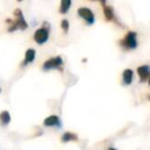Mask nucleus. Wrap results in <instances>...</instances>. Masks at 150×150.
<instances>
[{"label": "nucleus", "mask_w": 150, "mask_h": 150, "mask_svg": "<svg viewBox=\"0 0 150 150\" xmlns=\"http://www.w3.org/2000/svg\"><path fill=\"white\" fill-rule=\"evenodd\" d=\"M71 0H62L60 5V13H67L71 7Z\"/></svg>", "instance_id": "12"}, {"label": "nucleus", "mask_w": 150, "mask_h": 150, "mask_svg": "<svg viewBox=\"0 0 150 150\" xmlns=\"http://www.w3.org/2000/svg\"><path fill=\"white\" fill-rule=\"evenodd\" d=\"M18 1H23V0H18Z\"/></svg>", "instance_id": "17"}, {"label": "nucleus", "mask_w": 150, "mask_h": 150, "mask_svg": "<svg viewBox=\"0 0 150 150\" xmlns=\"http://www.w3.org/2000/svg\"><path fill=\"white\" fill-rule=\"evenodd\" d=\"M134 72L131 69H125L122 72V83L125 86H129L133 81Z\"/></svg>", "instance_id": "8"}, {"label": "nucleus", "mask_w": 150, "mask_h": 150, "mask_svg": "<svg viewBox=\"0 0 150 150\" xmlns=\"http://www.w3.org/2000/svg\"><path fill=\"white\" fill-rule=\"evenodd\" d=\"M109 150H116V149H114V148H109Z\"/></svg>", "instance_id": "16"}, {"label": "nucleus", "mask_w": 150, "mask_h": 150, "mask_svg": "<svg viewBox=\"0 0 150 150\" xmlns=\"http://www.w3.org/2000/svg\"><path fill=\"white\" fill-rule=\"evenodd\" d=\"M48 37H50V26L48 23H44L40 29L36 30L34 33V40L37 42L38 44H43L47 41Z\"/></svg>", "instance_id": "2"}, {"label": "nucleus", "mask_w": 150, "mask_h": 150, "mask_svg": "<svg viewBox=\"0 0 150 150\" xmlns=\"http://www.w3.org/2000/svg\"><path fill=\"white\" fill-rule=\"evenodd\" d=\"M0 122L2 125H7L11 122V114L8 111H2L0 113Z\"/></svg>", "instance_id": "11"}, {"label": "nucleus", "mask_w": 150, "mask_h": 150, "mask_svg": "<svg viewBox=\"0 0 150 150\" xmlns=\"http://www.w3.org/2000/svg\"><path fill=\"white\" fill-rule=\"evenodd\" d=\"M91 1H99L100 3H102L103 6H104V5H106V4H105V3H106V0H91Z\"/></svg>", "instance_id": "15"}, {"label": "nucleus", "mask_w": 150, "mask_h": 150, "mask_svg": "<svg viewBox=\"0 0 150 150\" xmlns=\"http://www.w3.org/2000/svg\"><path fill=\"white\" fill-rule=\"evenodd\" d=\"M35 56H36L35 50H34L33 48H29L25 54V59H24L23 66H26V65L33 62V61L35 60Z\"/></svg>", "instance_id": "10"}, {"label": "nucleus", "mask_w": 150, "mask_h": 150, "mask_svg": "<svg viewBox=\"0 0 150 150\" xmlns=\"http://www.w3.org/2000/svg\"><path fill=\"white\" fill-rule=\"evenodd\" d=\"M78 137L75 134L70 133V132H67L64 135L62 136V141L63 142H70V141H77Z\"/></svg>", "instance_id": "13"}, {"label": "nucleus", "mask_w": 150, "mask_h": 150, "mask_svg": "<svg viewBox=\"0 0 150 150\" xmlns=\"http://www.w3.org/2000/svg\"><path fill=\"white\" fill-rule=\"evenodd\" d=\"M13 16L16 17V21H13V22H15V25L17 26V29H20V30L27 29L28 24H27V22L25 21V19H24L23 13H22L21 9H19V8L15 9Z\"/></svg>", "instance_id": "5"}, {"label": "nucleus", "mask_w": 150, "mask_h": 150, "mask_svg": "<svg viewBox=\"0 0 150 150\" xmlns=\"http://www.w3.org/2000/svg\"><path fill=\"white\" fill-rule=\"evenodd\" d=\"M103 11H104V16H105V19L106 21L111 22V21H115V15H114V11H113V8L111 6H108V5H104L103 7Z\"/></svg>", "instance_id": "9"}, {"label": "nucleus", "mask_w": 150, "mask_h": 150, "mask_svg": "<svg viewBox=\"0 0 150 150\" xmlns=\"http://www.w3.org/2000/svg\"><path fill=\"white\" fill-rule=\"evenodd\" d=\"M78 16L86 22L88 25H93L95 23V15L88 7H80L77 11Z\"/></svg>", "instance_id": "4"}, {"label": "nucleus", "mask_w": 150, "mask_h": 150, "mask_svg": "<svg viewBox=\"0 0 150 150\" xmlns=\"http://www.w3.org/2000/svg\"><path fill=\"white\" fill-rule=\"evenodd\" d=\"M45 127H61V120L57 115H50L43 121Z\"/></svg>", "instance_id": "7"}, {"label": "nucleus", "mask_w": 150, "mask_h": 150, "mask_svg": "<svg viewBox=\"0 0 150 150\" xmlns=\"http://www.w3.org/2000/svg\"><path fill=\"white\" fill-rule=\"evenodd\" d=\"M137 72L140 77V81L145 82L146 80L148 79V77H149V73H150L149 66H148V65H143V66L138 67Z\"/></svg>", "instance_id": "6"}, {"label": "nucleus", "mask_w": 150, "mask_h": 150, "mask_svg": "<svg viewBox=\"0 0 150 150\" xmlns=\"http://www.w3.org/2000/svg\"><path fill=\"white\" fill-rule=\"evenodd\" d=\"M61 27H62V29L64 30L65 33H67L69 30V22L68 20H63L62 22H61Z\"/></svg>", "instance_id": "14"}, {"label": "nucleus", "mask_w": 150, "mask_h": 150, "mask_svg": "<svg viewBox=\"0 0 150 150\" xmlns=\"http://www.w3.org/2000/svg\"><path fill=\"white\" fill-rule=\"evenodd\" d=\"M63 64H64V61H63L62 57L58 56V57H54V58H50L47 61H45L43 63V65H42V69L45 71L54 70V69H60L63 67Z\"/></svg>", "instance_id": "3"}, {"label": "nucleus", "mask_w": 150, "mask_h": 150, "mask_svg": "<svg viewBox=\"0 0 150 150\" xmlns=\"http://www.w3.org/2000/svg\"><path fill=\"white\" fill-rule=\"evenodd\" d=\"M0 93H1V88H0Z\"/></svg>", "instance_id": "18"}, {"label": "nucleus", "mask_w": 150, "mask_h": 150, "mask_svg": "<svg viewBox=\"0 0 150 150\" xmlns=\"http://www.w3.org/2000/svg\"><path fill=\"white\" fill-rule=\"evenodd\" d=\"M120 46L125 50H135L138 46V40H137V33L134 31H129L125 35V37L119 42Z\"/></svg>", "instance_id": "1"}]
</instances>
